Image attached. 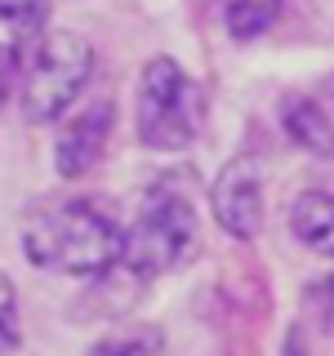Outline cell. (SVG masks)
<instances>
[{
    "label": "cell",
    "instance_id": "cell-15",
    "mask_svg": "<svg viewBox=\"0 0 334 356\" xmlns=\"http://www.w3.org/2000/svg\"><path fill=\"white\" fill-rule=\"evenodd\" d=\"M317 98H321V103H326V107H334V72H330L326 81L317 85Z\"/></svg>",
    "mask_w": 334,
    "mask_h": 356
},
{
    "label": "cell",
    "instance_id": "cell-2",
    "mask_svg": "<svg viewBox=\"0 0 334 356\" xmlns=\"http://www.w3.org/2000/svg\"><path fill=\"white\" fill-rule=\"evenodd\" d=\"M205 129V85L178 58L152 54L134 81V138L148 152H187Z\"/></svg>",
    "mask_w": 334,
    "mask_h": 356
},
{
    "label": "cell",
    "instance_id": "cell-3",
    "mask_svg": "<svg viewBox=\"0 0 334 356\" xmlns=\"http://www.w3.org/2000/svg\"><path fill=\"white\" fill-rule=\"evenodd\" d=\"M200 254V214L196 200L174 183H152L138 196L125 222V254L120 263L138 272L143 281L183 272Z\"/></svg>",
    "mask_w": 334,
    "mask_h": 356
},
{
    "label": "cell",
    "instance_id": "cell-9",
    "mask_svg": "<svg viewBox=\"0 0 334 356\" xmlns=\"http://www.w3.org/2000/svg\"><path fill=\"white\" fill-rule=\"evenodd\" d=\"M214 9H218V22L228 31V40L250 44L281 22L285 0H214Z\"/></svg>",
    "mask_w": 334,
    "mask_h": 356
},
{
    "label": "cell",
    "instance_id": "cell-7",
    "mask_svg": "<svg viewBox=\"0 0 334 356\" xmlns=\"http://www.w3.org/2000/svg\"><path fill=\"white\" fill-rule=\"evenodd\" d=\"M281 134L312 161H334V116L317 94H285L276 107Z\"/></svg>",
    "mask_w": 334,
    "mask_h": 356
},
{
    "label": "cell",
    "instance_id": "cell-11",
    "mask_svg": "<svg viewBox=\"0 0 334 356\" xmlns=\"http://www.w3.org/2000/svg\"><path fill=\"white\" fill-rule=\"evenodd\" d=\"M49 0H0V22L14 31L18 44H31L40 31H49Z\"/></svg>",
    "mask_w": 334,
    "mask_h": 356
},
{
    "label": "cell",
    "instance_id": "cell-16",
    "mask_svg": "<svg viewBox=\"0 0 334 356\" xmlns=\"http://www.w3.org/2000/svg\"><path fill=\"white\" fill-rule=\"evenodd\" d=\"M0 352H5V348H0Z\"/></svg>",
    "mask_w": 334,
    "mask_h": 356
},
{
    "label": "cell",
    "instance_id": "cell-6",
    "mask_svg": "<svg viewBox=\"0 0 334 356\" xmlns=\"http://www.w3.org/2000/svg\"><path fill=\"white\" fill-rule=\"evenodd\" d=\"M111 134H116V103L111 98H94L85 107H72L58 125V138H54V174L63 183L89 178L103 165Z\"/></svg>",
    "mask_w": 334,
    "mask_h": 356
},
{
    "label": "cell",
    "instance_id": "cell-4",
    "mask_svg": "<svg viewBox=\"0 0 334 356\" xmlns=\"http://www.w3.org/2000/svg\"><path fill=\"white\" fill-rule=\"evenodd\" d=\"M94 76V49L81 31L49 27L31 44H22V81H18V111L31 125H54L76 107Z\"/></svg>",
    "mask_w": 334,
    "mask_h": 356
},
{
    "label": "cell",
    "instance_id": "cell-8",
    "mask_svg": "<svg viewBox=\"0 0 334 356\" xmlns=\"http://www.w3.org/2000/svg\"><path fill=\"white\" fill-rule=\"evenodd\" d=\"M285 222H289V236L308 254L334 263V192H326V187L294 192V200L285 209Z\"/></svg>",
    "mask_w": 334,
    "mask_h": 356
},
{
    "label": "cell",
    "instance_id": "cell-12",
    "mask_svg": "<svg viewBox=\"0 0 334 356\" xmlns=\"http://www.w3.org/2000/svg\"><path fill=\"white\" fill-rule=\"evenodd\" d=\"M299 307H303V321L321 334H334V267L321 276L303 281L299 289Z\"/></svg>",
    "mask_w": 334,
    "mask_h": 356
},
{
    "label": "cell",
    "instance_id": "cell-5",
    "mask_svg": "<svg viewBox=\"0 0 334 356\" xmlns=\"http://www.w3.org/2000/svg\"><path fill=\"white\" fill-rule=\"evenodd\" d=\"M209 214H214L223 236H232L241 245L259 241L267 200H263V165L250 152L223 161L218 174L209 178Z\"/></svg>",
    "mask_w": 334,
    "mask_h": 356
},
{
    "label": "cell",
    "instance_id": "cell-13",
    "mask_svg": "<svg viewBox=\"0 0 334 356\" xmlns=\"http://www.w3.org/2000/svg\"><path fill=\"white\" fill-rule=\"evenodd\" d=\"M22 343V312H18V289L0 272V348L14 352Z\"/></svg>",
    "mask_w": 334,
    "mask_h": 356
},
{
    "label": "cell",
    "instance_id": "cell-14",
    "mask_svg": "<svg viewBox=\"0 0 334 356\" xmlns=\"http://www.w3.org/2000/svg\"><path fill=\"white\" fill-rule=\"evenodd\" d=\"M18 81H22V44L0 40V107L18 98Z\"/></svg>",
    "mask_w": 334,
    "mask_h": 356
},
{
    "label": "cell",
    "instance_id": "cell-10",
    "mask_svg": "<svg viewBox=\"0 0 334 356\" xmlns=\"http://www.w3.org/2000/svg\"><path fill=\"white\" fill-rule=\"evenodd\" d=\"M165 348V334L156 325H129L116 334H103L98 343H89L85 356H156Z\"/></svg>",
    "mask_w": 334,
    "mask_h": 356
},
{
    "label": "cell",
    "instance_id": "cell-1",
    "mask_svg": "<svg viewBox=\"0 0 334 356\" xmlns=\"http://www.w3.org/2000/svg\"><path fill=\"white\" fill-rule=\"evenodd\" d=\"M18 241L27 263L40 272L94 281L111 272L125 254V218L103 196H49L22 214Z\"/></svg>",
    "mask_w": 334,
    "mask_h": 356
}]
</instances>
